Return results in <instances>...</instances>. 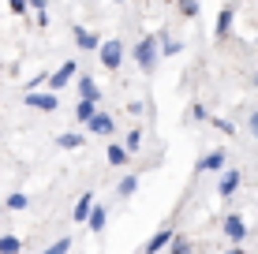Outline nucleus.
<instances>
[{
	"instance_id": "nucleus-1",
	"label": "nucleus",
	"mask_w": 258,
	"mask_h": 254,
	"mask_svg": "<svg viewBox=\"0 0 258 254\" xmlns=\"http://www.w3.org/2000/svg\"><path fill=\"white\" fill-rule=\"evenodd\" d=\"M131 56H135V64H139L142 75H154L157 60H161V52H157V38H142L139 45L131 49Z\"/></svg>"
},
{
	"instance_id": "nucleus-2",
	"label": "nucleus",
	"mask_w": 258,
	"mask_h": 254,
	"mask_svg": "<svg viewBox=\"0 0 258 254\" xmlns=\"http://www.w3.org/2000/svg\"><path fill=\"white\" fill-rule=\"evenodd\" d=\"M97 56H101V64L109 67V71H116V67L123 64V41H101V45H97Z\"/></svg>"
},
{
	"instance_id": "nucleus-3",
	"label": "nucleus",
	"mask_w": 258,
	"mask_h": 254,
	"mask_svg": "<svg viewBox=\"0 0 258 254\" xmlns=\"http://www.w3.org/2000/svg\"><path fill=\"white\" fill-rule=\"evenodd\" d=\"M75 75H79L75 60H64V64H60V67H56L52 75H45V82H49V90H52V94H60V90H64V86H68V82H71Z\"/></svg>"
},
{
	"instance_id": "nucleus-4",
	"label": "nucleus",
	"mask_w": 258,
	"mask_h": 254,
	"mask_svg": "<svg viewBox=\"0 0 258 254\" xmlns=\"http://www.w3.org/2000/svg\"><path fill=\"white\" fill-rule=\"evenodd\" d=\"M56 105H60V98H56V94H52V90H45V94H41V90H26V109H38V112H52V109H56Z\"/></svg>"
},
{
	"instance_id": "nucleus-5",
	"label": "nucleus",
	"mask_w": 258,
	"mask_h": 254,
	"mask_svg": "<svg viewBox=\"0 0 258 254\" xmlns=\"http://www.w3.org/2000/svg\"><path fill=\"white\" fill-rule=\"evenodd\" d=\"M86 127H90L94 135H112V131H116V124H112V116H109V112H101V109H94V116L86 120Z\"/></svg>"
},
{
	"instance_id": "nucleus-6",
	"label": "nucleus",
	"mask_w": 258,
	"mask_h": 254,
	"mask_svg": "<svg viewBox=\"0 0 258 254\" xmlns=\"http://www.w3.org/2000/svg\"><path fill=\"white\" fill-rule=\"evenodd\" d=\"M239 183H243V172H239V168H228L225 176H221V187H217V195H221V198H232L236 191H239Z\"/></svg>"
},
{
	"instance_id": "nucleus-7",
	"label": "nucleus",
	"mask_w": 258,
	"mask_h": 254,
	"mask_svg": "<svg viewBox=\"0 0 258 254\" xmlns=\"http://www.w3.org/2000/svg\"><path fill=\"white\" fill-rule=\"evenodd\" d=\"M225 235H228L232 243H243L247 224H243V217H239V213H228V217H225Z\"/></svg>"
},
{
	"instance_id": "nucleus-8",
	"label": "nucleus",
	"mask_w": 258,
	"mask_h": 254,
	"mask_svg": "<svg viewBox=\"0 0 258 254\" xmlns=\"http://www.w3.org/2000/svg\"><path fill=\"white\" fill-rule=\"evenodd\" d=\"M75 45L86 49V52H94L97 45H101V38H97V34H90L86 26H75Z\"/></svg>"
},
{
	"instance_id": "nucleus-9",
	"label": "nucleus",
	"mask_w": 258,
	"mask_h": 254,
	"mask_svg": "<svg viewBox=\"0 0 258 254\" xmlns=\"http://www.w3.org/2000/svg\"><path fill=\"white\" fill-rule=\"evenodd\" d=\"M221 168H225V150H213L199 161V172H221Z\"/></svg>"
},
{
	"instance_id": "nucleus-10",
	"label": "nucleus",
	"mask_w": 258,
	"mask_h": 254,
	"mask_svg": "<svg viewBox=\"0 0 258 254\" xmlns=\"http://www.w3.org/2000/svg\"><path fill=\"white\" fill-rule=\"evenodd\" d=\"M105 221H109V209L94 202V206H90V213H86V224H90L94 232H105Z\"/></svg>"
},
{
	"instance_id": "nucleus-11",
	"label": "nucleus",
	"mask_w": 258,
	"mask_h": 254,
	"mask_svg": "<svg viewBox=\"0 0 258 254\" xmlns=\"http://www.w3.org/2000/svg\"><path fill=\"white\" fill-rule=\"evenodd\" d=\"M172 235H176V228H161V232L154 235V239L146 243V250H142V254H157V250H165V247H168V239H172Z\"/></svg>"
},
{
	"instance_id": "nucleus-12",
	"label": "nucleus",
	"mask_w": 258,
	"mask_h": 254,
	"mask_svg": "<svg viewBox=\"0 0 258 254\" xmlns=\"http://www.w3.org/2000/svg\"><path fill=\"white\" fill-rule=\"evenodd\" d=\"M232 23H236V12H232V8H221V15H217V38H228V34H232Z\"/></svg>"
},
{
	"instance_id": "nucleus-13",
	"label": "nucleus",
	"mask_w": 258,
	"mask_h": 254,
	"mask_svg": "<svg viewBox=\"0 0 258 254\" xmlns=\"http://www.w3.org/2000/svg\"><path fill=\"white\" fill-rule=\"evenodd\" d=\"M90 206H94V191H83V195H79V202H75V221H86V213H90Z\"/></svg>"
},
{
	"instance_id": "nucleus-14",
	"label": "nucleus",
	"mask_w": 258,
	"mask_h": 254,
	"mask_svg": "<svg viewBox=\"0 0 258 254\" xmlns=\"http://www.w3.org/2000/svg\"><path fill=\"white\" fill-rule=\"evenodd\" d=\"M105 157H109V164H112V168H123V164H127V157H131V153L123 150L120 142H112V146H109V153H105Z\"/></svg>"
},
{
	"instance_id": "nucleus-15",
	"label": "nucleus",
	"mask_w": 258,
	"mask_h": 254,
	"mask_svg": "<svg viewBox=\"0 0 258 254\" xmlns=\"http://www.w3.org/2000/svg\"><path fill=\"white\" fill-rule=\"evenodd\" d=\"M79 98L101 101V90H97V86H94V78H90V75H83V78H79Z\"/></svg>"
},
{
	"instance_id": "nucleus-16",
	"label": "nucleus",
	"mask_w": 258,
	"mask_h": 254,
	"mask_svg": "<svg viewBox=\"0 0 258 254\" xmlns=\"http://www.w3.org/2000/svg\"><path fill=\"white\" fill-rule=\"evenodd\" d=\"M94 109H97V101H90V98H79V105H75V120H79V124H86V120L94 116Z\"/></svg>"
},
{
	"instance_id": "nucleus-17",
	"label": "nucleus",
	"mask_w": 258,
	"mask_h": 254,
	"mask_svg": "<svg viewBox=\"0 0 258 254\" xmlns=\"http://www.w3.org/2000/svg\"><path fill=\"white\" fill-rule=\"evenodd\" d=\"M135 191H139V176H135V172H127V176L120 180L116 195H120V198H131V195H135Z\"/></svg>"
},
{
	"instance_id": "nucleus-18",
	"label": "nucleus",
	"mask_w": 258,
	"mask_h": 254,
	"mask_svg": "<svg viewBox=\"0 0 258 254\" xmlns=\"http://www.w3.org/2000/svg\"><path fill=\"white\" fill-rule=\"evenodd\" d=\"M56 142H60V146H64V150H79V146H83V142H86V138H83V135H79V131H64V135H56Z\"/></svg>"
},
{
	"instance_id": "nucleus-19",
	"label": "nucleus",
	"mask_w": 258,
	"mask_h": 254,
	"mask_svg": "<svg viewBox=\"0 0 258 254\" xmlns=\"http://www.w3.org/2000/svg\"><path fill=\"white\" fill-rule=\"evenodd\" d=\"M168 254H195V250H191V243L183 239V235H172V239H168Z\"/></svg>"
},
{
	"instance_id": "nucleus-20",
	"label": "nucleus",
	"mask_w": 258,
	"mask_h": 254,
	"mask_svg": "<svg viewBox=\"0 0 258 254\" xmlns=\"http://www.w3.org/2000/svg\"><path fill=\"white\" fill-rule=\"evenodd\" d=\"M23 243L15 239V235H0V254H19Z\"/></svg>"
},
{
	"instance_id": "nucleus-21",
	"label": "nucleus",
	"mask_w": 258,
	"mask_h": 254,
	"mask_svg": "<svg viewBox=\"0 0 258 254\" xmlns=\"http://www.w3.org/2000/svg\"><path fill=\"white\" fill-rule=\"evenodd\" d=\"M139 146H142V131L135 127V131H127V138H123V150H127V153H135Z\"/></svg>"
},
{
	"instance_id": "nucleus-22",
	"label": "nucleus",
	"mask_w": 258,
	"mask_h": 254,
	"mask_svg": "<svg viewBox=\"0 0 258 254\" xmlns=\"http://www.w3.org/2000/svg\"><path fill=\"white\" fill-rule=\"evenodd\" d=\"M183 45H180V41H176V38H165L161 41V45H157V52H161V56H176V52H180Z\"/></svg>"
},
{
	"instance_id": "nucleus-23",
	"label": "nucleus",
	"mask_w": 258,
	"mask_h": 254,
	"mask_svg": "<svg viewBox=\"0 0 258 254\" xmlns=\"http://www.w3.org/2000/svg\"><path fill=\"white\" fill-rule=\"evenodd\" d=\"M176 4H180L183 19H195V15H199V0H176Z\"/></svg>"
},
{
	"instance_id": "nucleus-24",
	"label": "nucleus",
	"mask_w": 258,
	"mask_h": 254,
	"mask_svg": "<svg viewBox=\"0 0 258 254\" xmlns=\"http://www.w3.org/2000/svg\"><path fill=\"white\" fill-rule=\"evenodd\" d=\"M71 250V239H68V235H64V239H56V243H49V247L45 250H41V254H68Z\"/></svg>"
},
{
	"instance_id": "nucleus-25",
	"label": "nucleus",
	"mask_w": 258,
	"mask_h": 254,
	"mask_svg": "<svg viewBox=\"0 0 258 254\" xmlns=\"http://www.w3.org/2000/svg\"><path fill=\"white\" fill-rule=\"evenodd\" d=\"M26 206H30V198H26L23 191H19V195H12V198H8V209H26Z\"/></svg>"
},
{
	"instance_id": "nucleus-26",
	"label": "nucleus",
	"mask_w": 258,
	"mask_h": 254,
	"mask_svg": "<svg viewBox=\"0 0 258 254\" xmlns=\"http://www.w3.org/2000/svg\"><path fill=\"white\" fill-rule=\"evenodd\" d=\"M191 120H210V112H206V105H191Z\"/></svg>"
},
{
	"instance_id": "nucleus-27",
	"label": "nucleus",
	"mask_w": 258,
	"mask_h": 254,
	"mask_svg": "<svg viewBox=\"0 0 258 254\" xmlns=\"http://www.w3.org/2000/svg\"><path fill=\"white\" fill-rule=\"evenodd\" d=\"M210 124L217 127V131H225V135H232V124H228V120H217V116H210Z\"/></svg>"
},
{
	"instance_id": "nucleus-28",
	"label": "nucleus",
	"mask_w": 258,
	"mask_h": 254,
	"mask_svg": "<svg viewBox=\"0 0 258 254\" xmlns=\"http://www.w3.org/2000/svg\"><path fill=\"white\" fill-rule=\"evenodd\" d=\"M8 8H12L15 15H23V12H26V8H30V4H26V0H8Z\"/></svg>"
},
{
	"instance_id": "nucleus-29",
	"label": "nucleus",
	"mask_w": 258,
	"mask_h": 254,
	"mask_svg": "<svg viewBox=\"0 0 258 254\" xmlns=\"http://www.w3.org/2000/svg\"><path fill=\"white\" fill-rule=\"evenodd\" d=\"M127 112H131V116H142V112H146V105H142V101H131Z\"/></svg>"
},
{
	"instance_id": "nucleus-30",
	"label": "nucleus",
	"mask_w": 258,
	"mask_h": 254,
	"mask_svg": "<svg viewBox=\"0 0 258 254\" xmlns=\"http://www.w3.org/2000/svg\"><path fill=\"white\" fill-rule=\"evenodd\" d=\"M247 127H251V135H254V138H258V109H254V112H251V120H247Z\"/></svg>"
},
{
	"instance_id": "nucleus-31",
	"label": "nucleus",
	"mask_w": 258,
	"mask_h": 254,
	"mask_svg": "<svg viewBox=\"0 0 258 254\" xmlns=\"http://www.w3.org/2000/svg\"><path fill=\"white\" fill-rule=\"evenodd\" d=\"M26 4H34V12H45V0H26Z\"/></svg>"
},
{
	"instance_id": "nucleus-32",
	"label": "nucleus",
	"mask_w": 258,
	"mask_h": 254,
	"mask_svg": "<svg viewBox=\"0 0 258 254\" xmlns=\"http://www.w3.org/2000/svg\"><path fill=\"white\" fill-rule=\"evenodd\" d=\"M228 254H243V247H232V250H228Z\"/></svg>"
},
{
	"instance_id": "nucleus-33",
	"label": "nucleus",
	"mask_w": 258,
	"mask_h": 254,
	"mask_svg": "<svg viewBox=\"0 0 258 254\" xmlns=\"http://www.w3.org/2000/svg\"><path fill=\"white\" fill-rule=\"evenodd\" d=\"M116 4H123V0H116Z\"/></svg>"
},
{
	"instance_id": "nucleus-34",
	"label": "nucleus",
	"mask_w": 258,
	"mask_h": 254,
	"mask_svg": "<svg viewBox=\"0 0 258 254\" xmlns=\"http://www.w3.org/2000/svg\"><path fill=\"white\" fill-rule=\"evenodd\" d=\"M172 4H176V0H172Z\"/></svg>"
}]
</instances>
